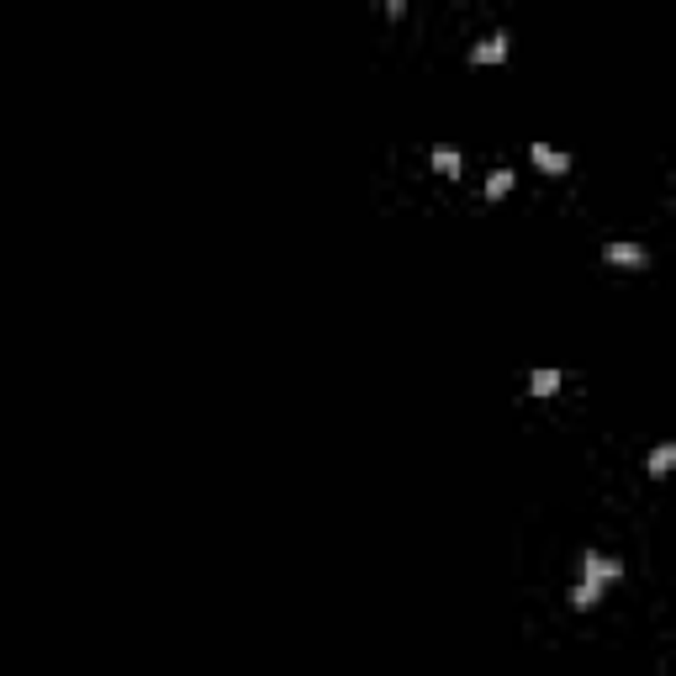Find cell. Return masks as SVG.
<instances>
[{
  "instance_id": "cell-1",
  "label": "cell",
  "mask_w": 676,
  "mask_h": 676,
  "mask_svg": "<svg viewBox=\"0 0 676 676\" xmlns=\"http://www.w3.org/2000/svg\"><path fill=\"white\" fill-rule=\"evenodd\" d=\"M603 265L608 270H650V249L645 243H634V238H613V243H603Z\"/></svg>"
},
{
  "instance_id": "cell-2",
  "label": "cell",
  "mask_w": 676,
  "mask_h": 676,
  "mask_svg": "<svg viewBox=\"0 0 676 676\" xmlns=\"http://www.w3.org/2000/svg\"><path fill=\"white\" fill-rule=\"evenodd\" d=\"M581 581H597V587H613L624 581V560L608 550H581Z\"/></svg>"
},
{
  "instance_id": "cell-3",
  "label": "cell",
  "mask_w": 676,
  "mask_h": 676,
  "mask_svg": "<svg viewBox=\"0 0 676 676\" xmlns=\"http://www.w3.org/2000/svg\"><path fill=\"white\" fill-rule=\"evenodd\" d=\"M507 53H513V32H486V37H476L471 43V53H465V59H471L476 69H492V64H507Z\"/></svg>"
},
{
  "instance_id": "cell-4",
  "label": "cell",
  "mask_w": 676,
  "mask_h": 676,
  "mask_svg": "<svg viewBox=\"0 0 676 676\" xmlns=\"http://www.w3.org/2000/svg\"><path fill=\"white\" fill-rule=\"evenodd\" d=\"M529 159H534V169H539V175H550V180L571 175V154H566V148H550V143H529Z\"/></svg>"
},
{
  "instance_id": "cell-5",
  "label": "cell",
  "mask_w": 676,
  "mask_h": 676,
  "mask_svg": "<svg viewBox=\"0 0 676 676\" xmlns=\"http://www.w3.org/2000/svg\"><path fill=\"white\" fill-rule=\"evenodd\" d=\"M428 169H434L439 180H460L465 175V154L455 143H434V148H428Z\"/></svg>"
},
{
  "instance_id": "cell-6",
  "label": "cell",
  "mask_w": 676,
  "mask_h": 676,
  "mask_svg": "<svg viewBox=\"0 0 676 676\" xmlns=\"http://www.w3.org/2000/svg\"><path fill=\"white\" fill-rule=\"evenodd\" d=\"M560 386H566V370H555V365H534L529 370V386H523V391H529V397H560Z\"/></svg>"
},
{
  "instance_id": "cell-7",
  "label": "cell",
  "mask_w": 676,
  "mask_h": 676,
  "mask_svg": "<svg viewBox=\"0 0 676 676\" xmlns=\"http://www.w3.org/2000/svg\"><path fill=\"white\" fill-rule=\"evenodd\" d=\"M645 476H650V481L676 476V439H666V444H655V449H650V455H645Z\"/></svg>"
},
{
  "instance_id": "cell-8",
  "label": "cell",
  "mask_w": 676,
  "mask_h": 676,
  "mask_svg": "<svg viewBox=\"0 0 676 676\" xmlns=\"http://www.w3.org/2000/svg\"><path fill=\"white\" fill-rule=\"evenodd\" d=\"M603 597H608V587H597V581H571V592H566V603L576 608V613H592L597 603H603Z\"/></svg>"
},
{
  "instance_id": "cell-9",
  "label": "cell",
  "mask_w": 676,
  "mask_h": 676,
  "mask_svg": "<svg viewBox=\"0 0 676 676\" xmlns=\"http://www.w3.org/2000/svg\"><path fill=\"white\" fill-rule=\"evenodd\" d=\"M513 185H518L513 169H492V175L481 180V196H486V201H507V196H513Z\"/></svg>"
}]
</instances>
